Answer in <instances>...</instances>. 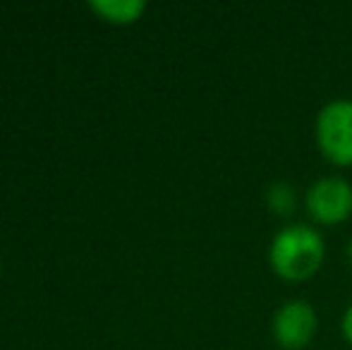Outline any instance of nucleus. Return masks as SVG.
Instances as JSON below:
<instances>
[{
  "mask_svg": "<svg viewBox=\"0 0 352 350\" xmlns=\"http://www.w3.org/2000/svg\"><path fill=\"white\" fill-rule=\"evenodd\" d=\"M307 211L324 226H336L352 214V185L338 175L316 180L307 190Z\"/></svg>",
  "mask_w": 352,
  "mask_h": 350,
  "instance_id": "7ed1b4c3",
  "label": "nucleus"
},
{
  "mask_svg": "<svg viewBox=\"0 0 352 350\" xmlns=\"http://www.w3.org/2000/svg\"><path fill=\"white\" fill-rule=\"evenodd\" d=\"M324 238L305 223L285 226L269 248V264L280 278L305 281L324 262Z\"/></svg>",
  "mask_w": 352,
  "mask_h": 350,
  "instance_id": "f257e3e1",
  "label": "nucleus"
},
{
  "mask_svg": "<svg viewBox=\"0 0 352 350\" xmlns=\"http://www.w3.org/2000/svg\"><path fill=\"white\" fill-rule=\"evenodd\" d=\"M348 257H350V262H352V240H350V245H348Z\"/></svg>",
  "mask_w": 352,
  "mask_h": 350,
  "instance_id": "6e6552de",
  "label": "nucleus"
},
{
  "mask_svg": "<svg viewBox=\"0 0 352 350\" xmlns=\"http://www.w3.org/2000/svg\"><path fill=\"white\" fill-rule=\"evenodd\" d=\"M91 5L94 10L116 19V22H132V19L140 17L144 10L142 0H94Z\"/></svg>",
  "mask_w": 352,
  "mask_h": 350,
  "instance_id": "39448f33",
  "label": "nucleus"
},
{
  "mask_svg": "<svg viewBox=\"0 0 352 350\" xmlns=\"http://www.w3.org/2000/svg\"><path fill=\"white\" fill-rule=\"evenodd\" d=\"M343 336L348 338V343L352 346V305L345 309V314H343Z\"/></svg>",
  "mask_w": 352,
  "mask_h": 350,
  "instance_id": "0eeeda50",
  "label": "nucleus"
},
{
  "mask_svg": "<svg viewBox=\"0 0 352 350\" xmlns=\"http://www.w3.org/2000/svg\"><path fill=\"white\" fill-rule=\"evenodd\" d=\"M319 319L309 303L287 300L274 314V338L285 350H302L314 338Z\"/></svg>",
  "mask_w": 352,
  "mask_h": 350,
  "instance_id": "20e7f679",
  "label": "nucleus"
},
{
  "mask_svg": "<svg viewBox=\"0 0 352 350\" xmlns=\"http://www.w3.org/2000/svg\"><path fill=\"white\" fill-rule=\"evenodd\" d=\"M316 144L336 166H352V101L336 98L316 116Z\"/></svg>",
  "mask_w": 352,
  "mask_h": 350,
  "instance_id": "f03ea898",
  "label": "nucleus"
},
{
  "mask_svg": "<svg viewBox=\"0 0 352 350\" xmlns=\"http://www.w3.org/2000/svg\"><path fill=\"white\" fill-rule=\"evenodd\" d=\"M266 201L276 214H290L292 206H295V190L287 182H276L266 192Z\"/></svg>",
  "mask_w": 352,
  "mask_h": 350,
  "instance_id": "423d86ee",
  "label": "nucleus"
}]
</instances>
